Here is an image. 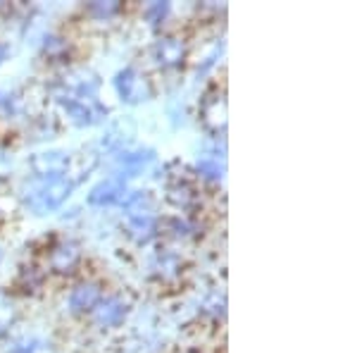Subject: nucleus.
Wrapping results in <instances>:
<instances>
[{"label": "nucleus", "mask_w": 357, "mask_h": 353, "mask_svg": "<svg viewBox=\"0 0 357 353\" xmlns=\"http://www.w3.org/2000/svg\"><path fill=\"white\" fill-rule=\"evenodd\" d=\"M89 13L93 17H112L119 13V5L117 3H91L89 5Z\"/></svg>", "instance_id": "obj_20"}, {"label": "nucleus", "mask_w": 357, "mask_h": 353, "mask_svg": "<svg viewBox=\"0 0 357 353\" xmlns=\"http://www.w3.org/2000/svg\"><path fill=\"white\" fill-rule=\"evenodd\" d=\"M148 160H153V150H126V153L119 155V165L124 167V170H138V167H143L148 163Z\"/></svg>", "instance_id": "obj_15"}, {"label": "nucleus", "mask_w": 357, "mask_h": 353, "mask_svg": "<svg viewBox=\"0 0 357 353\" xmlns=\"http://www.w3.org/2000/svg\"><path fill=\"white\" fill-rule=\"evenodd\" d=\"M77 187V179H69L67 175L62 177H45L38 179L36 184H31L24 194L26 208H31L36 215H45L48 210H55L69 199V194Z\"/></svg>", "instance_id": "obj_1"}, {"label": "nucleus", "mask_w": 357, "mask_h": 353, "mask_svg": "<svg viewBox=\"0 0 357 353\" xmlns=\"http://www.w3.org/2000/svg\"><path fill=\"white\" fill-rule=\"evenodd\" d=\"M20 282L24 284L26 291H33V289H38L43 284V272L38 268H24V270H22Z\"/></svg>", "instance_id": "obj_18"}, {"label": "nucleus", "mask_w": 357, "mask_h": 353, "mask_svg": "<svg viewBox=\"0 0 357 353\" xmlns=\"http://www.w3.org/2000/svg\"><path fill=\"white\" fill-rule=\"evenodd\" d=\"M124 210L129 217L138 215H153L155 212V201L148 191H126L124 201H122Z\"/></svg>", "instance_id": "obj_10"}, {"label": "nucleus", "mask_w": 357, "mask_h": 353, "mask_svg": "<svg viewBox=\"0 0 357 353\" xmlns=\"http://www.w3.org/2000/svg\"><path fill=\"white\" fill-rule=\"evenodd\" d=\"M102 298V287L100 282H82V284H77L72 289V294H69V310L74 312V315H84V312H93V308L98 303H100Z\"/></svg>", "instance_id": "obj_4"}, {"label": "nucleus", "mask_w": 357, "mask_h": 353, "mask_svg": "<svg viewBox=\"0 0 357 353\" xmlns=\"http://www.w3.org/2000/svg\"><path fill=\"white\" fill-rule=\"evenodd\" d=\"M57 101L62 103L67 117L79 127H91L105 120L107 108L102 106L98 98H86V96H69L65 91H57L55 94Z\"/></svg>", "instance_id": "obj_2"}, {"label": "nucleus", "mask_w": 357, "mask_h": 353, "mask_svg": "<svg viewBox=\"0 0 357 353\" xmlns=\"http://www.w3.org/2000/svg\"><path fill=\"white\" fill-rule=\"evenodd\" d=\"M10 353H53V349L41 339H22L10 349Z\"/></svg>", "instance_id": "obj_17"}, {"label": "nucleus", "mask_w": 357, "mask_h": 353, "mask_svg": "<svg viewBox=\"0 0 357 353\" xmlns=\"http://www.w3.org/2000/svg\"><path fill=\"white\" fill-rule=\"evenodd\" d=\"M153 57L160 67H178L186 57V45L176 36H165L153 45Z\"/></svg>", "instance_id": "obj_7"}, {"label": "nucleus", "mask_w": 357, "mask_h": 353, "mask_svg": "<svg viewBox=\"0 0 357 353\" xmlns=\"http://www.w3.org/2000/svg\"><path fill=\"white\" fill-rule=\"evenodd\" d=\"M203 117L212 129L220 131V127H224V122H227V103H224V98H210L203 108Z\"/></svg>", "instance_id": "obj_12"}, {"label": "nucleus", "mask_w": 357, "mask_h": 353, "mask_svg": "<svg viewBox=\"0 0 357 353\" xmlns=\"http://www.w3.org/2000/svg\"><path fill=\"white\" fill-rule=\"evenodd\" d=\"M0 260H3V248H0Z\"/></svg>", "instance_id": "obj_23"}, {"label": "nucleus", "mask_w": 357, "mask_h": 353, "mask_svg": "<svg viewBox=\"0 0 357 353\" xmlns=\"http://www.w3.org/2000/svg\"><path fill=\"white\" fill-rule=\"evenodd\" d=\"M158 231V217L155 215H138L129 217V234L134 236L138 244H148Z\"/></svg>", "instance_id": "obj_11"}, {"label": "nucleus", "mask_w": 357, "mask_h": 353, "mask_svg": "<svg viewBox=\"0 0 357 353\" xmlns=\"http://www.w3.org/2000/svg\"><path fill=\"white\" fill-rule=\"evenodd\" d=\"M167 13H169V3H153L143 10V15H146V20L151 22V24H160L167 17Z\"/></svg>", "instance_id": "obj_19"}, {"label": "nucleus", "mask_w": 357, "mask_h": 353, "mask_svg": "<svg viewBox=\"0 0 357 353\" xmlns=\"http://www.w3.org/2000/svg\"><path fill=\"white\" fill-rule=\"evenodd\" d=\"M222 170L224 167L220 165V160L217 158L203 155V158L198 160V175L203 179H207V182H217V179H222Z\"/></svg>", "instance_id": "obj_16"}, {"label": "nucleus", "mask_w": 357, "mask_h": 353, "mask_svg": "<svg viewBox=\"0 0 357 353\" xmlns=\"http://www.w3.org/2000/svg\"><path fill=\"white\" fill-rule=\"evenodd\" d=\"M67 165H69V155L60 153V150H50V153H41L33 158V172L38 179L45 177H62L67 175Z\"/></svg>", "instance_id": "obj_8"}, {"label": "nucleus", "mask_w": 357, "mask_h": 353, "mask_svg": "<svg viewBox=\"0 0 357 353\" xmlns=\"http://www.w3.org/2000/svg\"><path fill=\"white\" fill-rule=\"evenodd\" d=\"M126 196V179L124 177H110L102 179L98 187L91 189L89 194V203L91 206H112V203H122Z\"/></svg>", "instance_id": "obj_6"}, {"label": "nucleus", "mask_w": 357, "mask_h": 353, "mask_svg": "<svg viewBox=\"0 0 357 353\" xmlns=\"http://www.w3.org/2000/svg\"><path fill=\"white\" fill-rule=\"evenodd\" d=\"M82 260V248L77 241H60L50 251V268L55 272H72Z\"/></svg>", "instance_id": "obj_9"}, {"label": "nucleus", "mask_w": 357, "mask_h": 353, "mask_svg": "<svg viewBox=\"0 0 357 353\" xmlns=\"http://www.w3.org/2000/svg\"><path fill=\"white\" fill-rule=\"evenodd\" d=\"M126 312H129L126 301H122L119 296H107L100 298V303L93 308V320L100 327H119L126 320Z\"/></svg>", "instance_id": "obj_5"}, {"label": "nucleus", "mask_w": 357, "mask_h": 353, "mask_svg": "<svg viewBox=\"0 0 357 353\" xmlns=\"http://www.w3.org/2000/svg\"><path fill=\"white\" fill-rule=\"evenodd\" d=\"M155 270L162 280H172L181 272V258L176 253H162V256L155 258Z\"/></svg>", "instance_id": "obj_14"}, {"label": "nucleus", "mask_w": 357, "mask_h": 353, "mask_svg": "<svg viewBox=\"0 0 357 353\" xmlns=\"http://www.w3.org/2000/svg\"><path fill=\"white\" fill-rule=\"evenodd\" d=\"M167 194H169L172 203L178 206V208H191V206L198 203V194H195V189L191 187V184H186V182L172 184Z\"/></svg>", "instance_id": "obj_13"}, {"label": "nucleus", "mask_w": 357, "mask_h": 353, "mask_svg": "<svg viewBox=\"0 0 357 353\" xmlns=\"http://www.w3.org/2000/svg\"><path fill=\"white\" fill-rule=\"evenodd\" d=\"M169 227H172V234H174V236H188V234H191V224H188L186 219H181V217L169 219Z\"/></svg>", "instance_id": "obj_21"}, {"label": "nucleus", "mask_w": 357, "mask_h": 353, "mask_svg": "<svg viewBox=\"0 0 357 353\" xmlns=\"http://www.w3.org/2000/svg\"><path fill=\"white\" fill-rule=\"evenodd\" d=\"M114 89L126 103H143L153 98V86L146 74H141L136 67H124L114 79Z\"/></svg>", "instance_id": "obj_3"}, {"label": "nucleus", "mask_w": 357, "mask_h": 353, "mask_svg": "<svg viewBox=\"0 0 357 353\" xmlns=\"http://www.w3.org/2000/svg\"><path fill=\"white\" fill-rule=\"evenodd\" d=\"M5 57H8V45H3V43H0V62H3Z\"/></svg>", "instance_id": "obj_22"}]
</instances>
